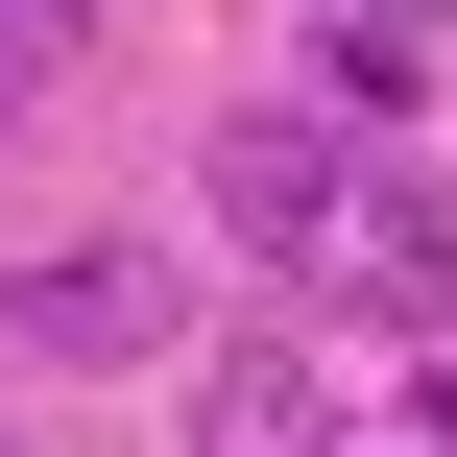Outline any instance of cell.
Listing matches in <instances>:
<instances>
[{
	"mask_svg": "<svg viewBox=\"0 0 457 457\" xmlns=\"http://www.w3.org/2000/svg\"><path fill=\"white\" fill-rule=\"evenodd\" d=\"M217 217H241L313 313H361V337H434L457 313V217H434V169H410V120L241 96V120H217Z\"/></svg>",
	"mask_w": 457,
	"mask_h": 457,
	"instance_id": "obj_1",
	"label": "cell"
},
{
	"mask_svg": "<svg viewBox=\"0 0 457 457\" xmlns=\"http://www.w3.org/2000/svg\"><path fill=\"white\" fill-rule=\"evenodd\" d=\"M0 361H72V386H96V361H169V265H145V241L24 265V289H0Z\"/></svg>",
	"mask_w": 457,
	"mask_h": 457,
	"instance_id": "obj_2",
	"label": "cell"
},
{
	"mask_svg": "<svg viewBox=\"0 0 457 457\" xmlns=\"http://www.w3.org/2000/svg\"><path fill=\"white\" fill-rule=\"evenodd\" d=\"M193 457H313V361H289V337L217 361V386H193Z\"/></svg>",
	"mask_w": 457,
	"mask_h": 457,
	"instance_id": "obj_3",
	"label": "cell"
},
{
	"mask_svg": "<svg viewBox=\"0 0 457 457\" xmlns=\"http://www.w3.org/2000/svg\"><path fill=\"white\" fill-rule=\"evenodd\" d=\"M72 48H96V0H0V96H48Z\"/></svg>",
	"mask_w": 457,
	"mask_h": 457,
	"instance_id": "obj_4",
	"label": "cell"
},
{
	"mask_svg": "<svg viewBox=\"0 0 457 457\" xmlns=\"http://www.w3.org/2000/svg\"><path fill=\"white\" fill-rule=\"evenodd\" d=\"M361 24H434V0H361Z\"/></svg>",
	"mask_w": 457,
	"mask_h": 457,
	"instance_id": "obj_5",
	"label": "cell"
},
{
	"mask_svg": "<svg viewBox=\"0 0 457 457\" xmlns=\"http://www.w3.org/2000/svg\"><path fill=\"white\" fill-rule=\"evenodd\" d=\"M313 457H337V434H313ZM361 457H386V434H361Z\"/></svg>",
	"mask_w": 457,
	"mask_h": 457,
	"instance_id": "obj_6",
	"label": "cell"
},
{
	"mask_svg": "<svg viewBox=\"0 0 457 457\" xmlns=\"http://www.w3.org/2000/svg\"><path fill=\"white\" fill-rule=\"evenodd\" d=\"M0 457H24V434H0Z\"/></svg>",
	"mask_w": 457,
	"mask_h": 457,
	"instance_id": "obj_7",
	"label": "cell"
}]
</instances>
